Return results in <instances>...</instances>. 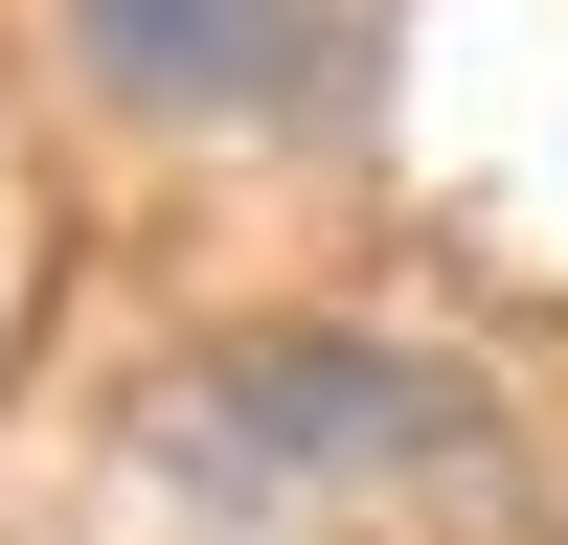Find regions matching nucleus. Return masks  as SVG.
<instances>
[{
    "mask_svg": "<svg viewBox=\"0 0 568 545\" xmlns=\"http://www.w3.org/2000/svg\"><path fill=\"white\" fill-rule=\"evenodd\" d=\"M478 409L433 387V363H364V341H251L205 363V387L160 409V477L182 500H342V477H409V454H455Z\"/></svg>",
    "mask_w": 568,
    "mask_h": 545,
    "instance_id": "nucleus-1",
    "label": "nucleus"
},
{
    "mask_svg": "<svg viewBox=\"0 0 568 545\" xmlns=\"http://www.w3.org/2000/svg\"><path fill=\"white\" fill-rule=\"evenodd\" d=\"M69 45L136 114H205V136L364 114V0H69Z\"/></svg>",
    "mask_w": 568,
    "mask_h": 545,
    "instance_id": "nucleus-2",
    "label": "nucleus"
}]
</instances>
